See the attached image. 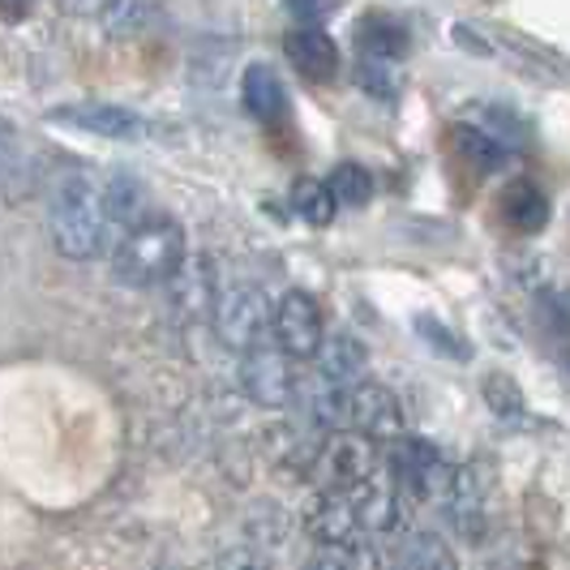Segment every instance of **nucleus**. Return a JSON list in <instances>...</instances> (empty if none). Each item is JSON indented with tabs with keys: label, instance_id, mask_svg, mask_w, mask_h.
<instances>
[{
	"label": "nucleus",
	"instance_id": "nucleus-1",
	"mask_svg": "<svg viewBox=\"0 0 570 570\" xmlns=\"http://www.w3.org/2000/svg\"><path fill=\"white\" fill-rule=\"evenodd\" d=\"M108 206H104V180L86 168H65L48 194V232L57 254L69 262H86L104 249L108 236Z\"/></svg>",
	"mask_w": 570,
	"mask_h": 570
},
{
	"label": "nucleus",
	"instance_id": "nucleus-18",
	"mask_svg": "<svg viewBox=\"0 0 570 570\" xmlns=\"http://www.w3.org/2000/svg\"><path fill=\"white\" fill-rule=\"evenodd\" d=\"M292 210H296L309 228H326V224L335 219L340 202H335V194H331V185H326V180L301 176V180L292 185Z\"/></svg>",
	"mask_w": 570,
	"mask_h": 570
},
{
	"label": "nucleus",
	"instance_id": "nucleus-10",
	"mask_svg": "<svg viewBox=\"0 0 570 570\" xmlns=\"http://www.w3.org/2000/svg\"><path fill=\"white\" fill-rule=\"evenodd\" d=\"M347 502H352V514L361 523V532L370 537H395L403 523V493L400 485L391 481H361L356 489H347Z\"/></svg>",
	"mask_w": 570,
	"mask_h": 570
},
{
	"label": "nucleus",
	"instance_id": "nucleus-19",
	"mask_svg": "<svg viewBox=\"0 0 570 570\" xmlns=\"http://www.w3.org/2000/svg\"><path fill=\"white\" fill-rule=\"evenodd\" d=\"M451 142H455V150L476 171H498L502 159H507V150L493 142L485 129H476V125H455V129H451Z\"/></svg>",
	"mask_w": 570,
	"mask_h": 570
},
{
	"label": "nucleus",
	"instance_id": "nucleus-27",
	"mask_svg": "<svg viewBox=\"0 0 570 570\" xmlns=\"http://www.w3.org/2000/svg\"><path fill=\"white\" fill-rule=\"evenodd\" d=\"M284 4H287V13H292L296 22H309V27H314V22H322V18L335 9V0H284Z\"/></svg>",
	"mask_w": 570,
	"mask_h": 570
},
{
	"label": "nucleus",
	"instance_id": "nucleus-5",
	"mask_svg": "<svg viewBox=\"0 0 570 570\" xmlns=\"http://www.w3.org/2000/svg\"><path fill=\"white\" fill-rule=\"evenodd\" d=\"M347 429L365 433L370 442H400L407 433V412L400 395L382 382H352L347 386Z\"/></svg>",
	"mask_w": 570,
	"mask_h": 570
},
{
	"label": "nucleus",
	"instance_id": "nucleus-9",
	"mask_svg": "<svg viewBox=\"0 0 570 570\" xmlns=\"http://www.w3.org/2000/svg\"><path fill=\"white\" fill-rule=\"evenodd\" d=\"M48 120L90 134V138H104V142H142L146 138V120L120 104H60L48 112Z\"/></svg>",
	"mask_w": 570,
	"mask_h": 570
},
{
	"label": "nucleus",
	"instance_id": "nucleus-30",
	"mask_svg": "<svg viewBox=\"0 0 570 570\" xmlns=\"http://www.w3.org/2000/svg\"><path fill=\"white\" fill-rule=\"evenodd\" d=\"M30 4H35V0H0V13H4V18H27Z\"/></svg>",
	"mask_w": 570,
	"mask_h": 570
},
{
	"label": "nucleus",
	"instance_id": "nucleus-13",
	"mask_svg": "<svg viewBox=\"0 0 570 570\" xmlns=\"http://www.w3.org/2000/svg\"><path fill=\"white\" fill-rule=\"evenodd\" d=\"M442 507H446L451 523H455L468 541H485V498H481V481H476L472 468H455Z\"/></svg>",
	"mask_w": 570,
	"mask_h": 570
},
{
	"label": "nucleus",
	"instance_id": "nucleus-24",
	"mask_svg": "<svg viewBox=\"0 0 570 570\" xmlns=\"http://www.w3.org/2000/svg\"><path fill=\"white\" fill-rule=\"evenodd\" d=\"M314 421L322 429H347V386L322 377V386L314 395Z\"/></svg>",
	"mask_w": 570,
	"mask_h": 570
},
{
	"label": "nucleus",
	"instance_id": "nucleus-7",
	"mask_svg": "<svg viewBox=\"0 0 570 570\" xmlns=\"http://www.w3.org/2000/svg\"><path fill=\"white\" fill-rule=\"evenodd\" d=\"M164 287H168V305L176 317H185V322H210L215 296H219V275H215L210 254H185L180 266L164 279Z\"/></svg>",
	"mask_w": 570,
	"mask_h": 570
},
{
	"label": "nucleus",
	"instance_id": "nucleus-15",
	"mask_svg": "<svg viewBox=\"0 0 570 570\" xmlns=\"http://www.w3.org/2000/svg\"><path fill=\"white\" fill-rule=\"evenodd\" d=\"M407 27L391 13H370L361 18L356 27V52L361 60H382V65H395V60L407 57Z\"/></svg>",
	"mask_w": 570,
	"mask_h": 570
},
{
	"label": "nucleus",
	"instance_id": "nucleus-6",
	"mask_svg": "<svg viewBox=\"0 0 570 570\" xmlns=\"http://www.w3.org/2000/svg\"><path fill=\"white\" fill-rule=\"evenodd\" d=\"M377 442H370L365 433H343V429H331V438H326V446L314 455L309 468H317V476H322V489H356L361 481H370L373 468H377V451H373Z\"/></svg>",
	"mask_w": 570,
	"mask_h": 570
},
{
	"label": "nucleus",
	"instance_id": "nucleus-12",
	"mask_svg": "<svg viewBox=\"0 0 570 570\" xmlns=\"http://www.w3.org/2000/svg\"><path fill=\"white\" fill-rule=\"evenodd\" d=\"M549 198H544V189L537 180H528V176H519L511 180L507 189H502V198H498V215H502V224L519 236H537V232L549 224Z\"/></svg>",
	"mask_w": 570,
	"mask_h": 570
},
{
	"label": "nucleus",
	"instance_id": "nucleus-21",
	"mask_svg": "<svg viewBox=\"0 0 570 570\" xmlns=\"http://www.w3.org/2000/svg\"><path fill=\"white\" fill-rule=\"evenodd\" d=\"M395 562H400V567H421V570H433V567L451 570V567H455V553H451L442 541L425 537V532H412V537L400 544Z\"/></svg>",
	"mask_w": 570,
	"mask_h": 570
},
{
	"label": "nucleus",
	"instance_id": "nucleus-8",
	"mask_svg": "<svg viewBox=\"0 0 570 570\" xmlns=\"http://www.w3.org/2000/svg\"><path fill=\"white\" fill-rule=\"evenodd\" d=\"M271 331H275V343L284 347L292 361H314V352L322 347V340H326L322 309H317L314 296L301 292V287H292L284 301L275 305Z\"/></svg>",
	"mask_w": 570,
	"mask_h": 570
},
{
	"label": "nucleus",
	"instance_id": "nucleus-25",
	"mask_svg": "<svg viewBox=\"0 0 570 570\" xmlns=\"http://www.w3.org/2000/svg\"><path fill=\"white\" fill-rule=\"evenodd\" d=\"M104 27H108V35L112 39H120V35H138V30L146 27V18H150V9H146L142 0H112L104 13Z\"/></svg>",
	"mask_w": 570,
	"mask_h": 570
},
{
	"label": "nucleus",
	"instance_id": "nucleus-2",
	"mask_svg": "<svg viewBox=\"0 0 570 570\" xmlns=\"http://www.w3.org/2000/svg\"><path fill=\"white\" fill-rule=\"evenodd\" d=\"M185 249V228L171 215H142L134 219L112 249L116 284L129 287H159L171 271L180 266Z\"/></svg>",
	"mask_w": 570,
	"mask_h": 570
},
{
	"label": "nucleus",
	"instance_id": "nucleus-3",
	"mask_svg": "<svg viewBox=\"0 0 570 570\" xmlns=\"http://www.w3.org/2000/svg\"><path fill=\"white\" fill-rule=\"evenodd\" d=\"M275 322V309L266 301V292L254 284H228L219 287L215 309H210V326L215 340L232 347V352H249L257 343H266V331Z\"/></svg>",
	"mask_w": 570,
	"mask_h": 570
},
{
	"label": "nucleus",
	"instance_id": "nucleus-17",
	"mask_svg": "<svg viewBox=\"0 0 570 570\" xmlns=\"http://www.w3.org/2000/svg\"><path fill=\"white\" fill-rule=\"evenodd\" d=\"M30 189V150L22 134L0 116V198H22Z\"/></svg>",
	"mask_w": 570,
	"mask_h": 570
},
{
	"label": "nucleus",
	"instance_id": "nucleus-23",
	"mask_svg": "<svg viewBox=\"0 0 570 570\" xmlns=\"http://www.w3.org/2000/svg\"><path fill=\"white\" fill-rule=\"evenodd\" d=\"M485 403L493 416H502V421H514L519 412H523V391H519V382H514L511 373H489L485 377Z\"/></svg>",
	"mask_w": 570,
	"mask_h": 570
},
{
	"label": "nucleus",
	"instance_id": "nucleus-4",
	"mask_svg": "<svg viewBox=\"0 0 570 570\" xmlns=\"http://www.w3.org/2000/svg\"><path fill=\"white\" fill-rule=\"evenodd\" d=\"M240 391L245 400L257 403V407H287L292 395H296V373H292V356L284 347H266L257 343L249 352H240Z\"/></svg>",
	"mask_w": 570,
	"mask_h": 570
},
{
	"label": "nucleus",
	"instance_id": "nucleus-22",
	"mask_svg": "<svg viewBox=\"0 0 570 570\" xmlns=\"http://www.w3.org/2000/svg\"><path fill=\"white\" fill-rule=\"evenodd\" d=\"M326 185H331V194H335L340 206H365L373 198V176L361 164H340L326 176Z\"/></svg>",
	"mask_w": 570,
	"mask_h": 570
},
{
	"label": "nucleus",
	"instance_id": "nucleus-11",
	"mask_svg": "<svg viewBox=\"0 0 570 570\" xmlns=\"http://www.w3.org/2000/svg\"><path fill=\"white\" fill-rule=\"evenodd\" d=\"M284 52L292 60V69L305 82H331L340 73V48L326 30L317 27H296L284 35Z\"/></svg>",
	"mask_w": 570,
	"mask_h": 570
},
{
	"label": "nucleus",
	"instance_id": "nucleus-14",
	"mask_svg": "<svg viewBox=\"0 0 570 570\" xmlns=\"http://www.w3.org/2000/svg\"><path fill=\"white\" fill-rule=\"evenodd\" d=\"M240 104L245 112L262 120V125H275L287 116V90L279 82V73L271 65H249L245 78H240Z\"/></svg>",
	"mask_w": 570,
	"mask_h": 570
},
{
	"label": "nucleus",
	"instance_id": "nucleus-31",
	"mask_svg": "<svg viewBox=\"0 0 570 570\" xmlns=\"http://www.w3.org/2000/svg\"><path fill=\"white\" fill-rule=\"evenodd\" d=\"M567 370H570V356H567Z\"/></svg>",
	"mask_w": 570,
	"mask_h": 570
},
{
	"label": "nucleus",
	"instance_id": "nucleus-29",
	"mask_svg": "<svg viewBox=\"0 0 570 570\" xmlns=\"http://www.w3.org/2000/svg\"><path fill=\"white\" fill-rule=\"evenodd\" d=\"M108 4H112V0H60V9L73 13V18H99Z\"/></svg>",
	"mask_w": 570,
	"mask_h": 570
},
{
	"label": "nucleus",
	"instance_id": "nucleus-26",
	"mask_svg": "<svg viewBox=\"0 0 570 570\" xmlns=\"http://www.w3.org/2000/svg\"><path fill=\"white\" fill-rule=\"evenodd\" d=\"M416 331H421V340L429 343V347H438V352H446V356H455V361H463L468 356V343H459L438 317H429V314H421L416 317Z\"/></svg>",
	"mask_w": 570,
	"mask_h": 570
},
{
	"label": "nucleus",
	"instance_id": "nucleus-20",
	"mask_svg": "<svg viewBox=\"0 0 570 570\" xmlns=\"http://www.w3.org/2000/svg\"><path fill=\"white\" fill-rule=\"evenodd\" d=\"M104 206L112 228H129L134 219H142V185L134 176H112L104 185Z\"/></svg>",
	"mask_w": 570,
	"mask_h": 570
},
{
	"label": "nucleus",
	"instance_id": "nucleus-28",
	"mask_svg": "<svg viewBox=\"0 0 570 570\" xmlns=\"http://www.w3.org/2000/svg\"><path fill=\"white\" fill-rule=\"evenodd\" d=\"M361 86H370L377 99H391V78L382 73V60H361Z\"/></svg>",
	"mask_w": 570,
	"mask_h": 570
},
{
	"label": "nucleus",
	"instance_id": "nucleus-16",
	"mask_svg": "<svg viewBox=\"0 0 570 570\" xmlns=\"http://www.w3.org/2000/svg\"><path fill=\"white\" fill-rule=\"evenodd\" d=\"M322 377L340 382V386H352L365 377V365H370V347L356 340V335H326L322 347L314 352Z\"/></svg>",
	"mask_w": 570,
	"mask_h": 570
}]
</instances>
